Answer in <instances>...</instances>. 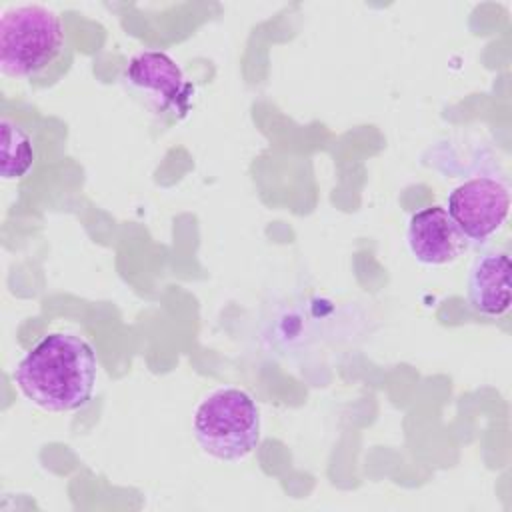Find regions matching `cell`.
I'll use <instances>...</instances> for the list:
<instances>
[{
    "instance_id": "3",
    "label": "cell",
    "mask_w": 512,
    "mask_h": 512,
    "mask_svg": "<svg viewBox=\"0 0 512 512\" xmlns=\"http://www.w3.org/2000/svg\"><path fill=\"white\" fill-rule=\"evenodd\" d=\"M62 18L42 4L8 6L0 18V72L24 80L46 70L64 50Z\"/></svg>"
},
{
    "instance_id": "4",
    "label": "cell",
    "mask_w": 512,
    "mask_h": 512,
    "mask_svg": "<svg viewBox=\"0 0 512 512\" xmlns=\"http://www.w3.org/2000/svg\"><path fill=\"white\" fill-rule=\"evenodd\" d=\"M446 210L468 240L484 242L506 222L510 190L496 178H472L448 194Z\"/></svg>"
},
{
    "instance_id": "7",
    "label": "cell",
    "mask_w": 512,
    "mask_h": 512,
    "mask_svg": "<svg viewBox=\"0 0 512 512\" xmlns=\"http://www.w3.org/2000/svg\"><path fill=\"white\" fill-rule=\"evenodd\" d=\"M470 306L490 318H498L510 308V256L506 252H486L474 260L468 274Z\"/></svg>"
},
{
    "instance_id": "6",
    "label": "cell",
    "mask_w": 512,
    "mask_h": 512,
    "mask_svg": "<svg viewBox=\"0 0 512 512\" xmlns=\"http://www.w3.org/2000/svg\"><path fill=\"white\" fill-rule=\"evenodd\" d=\"M406 240L412 256L426 266L452 264L468 246V238L442 206L414 212L408 222Z\"/></svg>"
},
{
    "instance_id": "2",
    "label": "cell",
    "mask_w": 512,
    "mask_h": 512,
    "mask_svg": "<svg viewBox=\"0 0 512 512\" xmlns=\"http://www.w3.org/2000/svg\"><path fill=\"white\" fill-rule=\"evenodd\" d=\"M192 430L204 454L222 462L244 460L260 444L258 404L242 388H216L194 408Z\"/></svg>"
},
{
    "instance_id": "5",
    "label": "cell",
    "mask_w": 512,
    "mask_h": 512,
    "mask_svg": "<svg viewBox=\"0 0 512 512\" xmlns=\"http://www.w3.org/2000/svg\"><path fill=\"white\" fill-rule=\"evenodd\" d=\"M126 82L156 110H184L190 86L182 68L164 52L146 50L130 58Z\"/></svg>"
},
{
    "instance_id": "8",
    "label": "cell",
    "mask_w": 512,
    "mask_h": 512,
    "mask_svg": "<svg viewBox=\"0 0 512 512\" xmlns=\"http://www.w3.org/2000/svg\"><path fill=\"white\" fill-rule=\"evenodd\" d=\"M2 178L18 180L34 164V146L30 136L12 120L2 118Z\"/></svg>"
},
{
    "instance_id": "1",
    "label": "cell",
    "mask_w": 512,
    "mask_h": 512,
    "mask_svg": "<svg viewBox=\"0 0 512 512\" xmlns=\"http://www.w3.org/2000/svg\"><path fill=\"white\" fill-rule=\"evenodd\" d=\"M98 358L78 334L52 332L32 346L14 370L20 392L46 412H72L88 404Z\"/></svg>"
}]
</instances>
